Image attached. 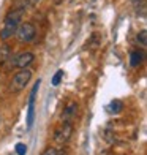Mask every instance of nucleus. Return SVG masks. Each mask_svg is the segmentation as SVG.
<instances>
[{"instance_id": "nucleus-1", "label": "nucleus", "mask_w": 147, "mask_h": 155, "mask_svg": "<svg viewBox=\"0 0 147 155\" xmlns=\"http://www.w3.org/2000/svg\"><path fill=\"white\" fill-rule=\"evenodd\" d=\"M22 15H24V8H11L6 13V16L3 19V27H2V30H0V38L3 41H6L16 33V29L21 24Z\"/></svg>"}, {"instance_id": "nucleus-2", "label": "nucleus", "mask_w": 147, "mask_h": 155, "mask_svg": "<svg viewBox=\"0 0 147 155\" xmlns=\"http://www.w3.org/2000/svg\"><path fill=\"white\" fill-rule=\"evenodd\" d=\"M37 35V29L32 22H22L16 29V37L21 43H30Z\"/></svg>"}, {"instance_id": "nucleus-3", "label": "nucleus", "mask_w": 147, "mask_h": 155, "mask_svg": "<svg viewBox=\"0 0 147 155\" xmlns=\"http://www.w3.org/2000/svg\"><path fill=\"white\" fill-rule=\"evenodd\" d=\"M32 79V71L27 68H22L21 71H18L15 74V78H13L11 81V90L13 92H19V90H22L27 84H29V81Z\"/></svg>"}, {"instance_id": "nucleus-4", "label": "nucleus", "mask_w": 147, "mask_h": 155, "mask_svg": "<svg viewBox=\"0 0 147 155\" xmlns=\"http://www.w3.org/2000/svg\"><path fill=\"white\" fill-rule=\"evenodd\" d=\"M73 135V124L70 122H64L62 125H59L57 128H55L54 131V141L59 144H65L70 141V138H71Z\"/></svg>"}, {"instance_id": "nucleus-5", "label": "nucleus", "mask_w": 147, "mask_h": 155, "mask_svg": "<svg viewBox=\"0 0 147 155\" xmlns=\"http://www.w3.org/2000/svg\"><path fill=\"white\" fill-rule=\"evenodd\" d=\"M33 60H35V55H33L32 52H22V54H19L18 57L13 59V63H11V65L22 70V68H27V67H29Z\"/></svg>"}, {"instance_id": "nucleus-6", "label": "nucleus", "mask_w": 147, "mask_h": 155, "mask_svg": "<svg viewBox=\"0 0 147 155\" xmlns=\"http://www.w3.org/2000/svg\"><path fill=\"white\" fill-rule=\"evenodd\" d=\"M76 114H78V104L76 103H68L65 106V109H64V112H62V120L73 124V120L76 119Z\"/></svg>"}, {"instance_id": "nucleus-7", "label": "nucleus", "mask_w": 147, "mask_h": 155, "mask_svg": "<svg viewBox=\"0 0 147 155\" xmlns=\"http://www.w3.org/2000/svg\"><path fill=\"white\" fill-rule=\"evenodd\" d=\"M35 120V101L29 100V109H27V128H32Z\"/></svg>"}, {"instance_id": "nucleus-8", "label": "nucleus", "mask_w": 147, "mask_h": 155, "mask_svg": "<svg viewBox=\"0 0 147 155\" xmlns=\"http://www.w3.org/2000/svg\"><path fill=\"white\" fill-rule=\"evenodd\" d=\"M142 60H144L142 52H139V51H133L131 52V55H130V65L131 67H139L142 63Z\"/></svg>"}, {"instance_id": "nucleus-9", "label": "nucleus", "mask_w": 147, "mask_h": 155, "mask_svg": "<svg viewBox=\"0 0 147 155\" xmlns=\"http://www.w3.org/2000/svg\"><path fill=\"white\" fill-rule=\"evenodd\" d=\"M123 109V103L120 100H113L109 104V111L113 112V114H119V112H122Z\"/></svg>"}, {"instance_id": "nucleus-10", "label": "nucleus", "mask_w": 147, "mask_h": 155, "mask_svg": "<svg viewBox=\"0 0 147 155\" xmlns=\"http://www.w3.org/2000/svg\"><path fill=\"white\" fill-rule=\"evenodd\" d=\"M41 155H67L65 150H60V149H54V147H51V149H46Z\"/></svg>"}, {"instance_id": "nucleus-11", "label": "nucleus", "mask_w": 147, "mask_h": 155, "mask_svg": "<svg viewBox=\"0 0 147 155\" xmlns=\"http://www.w3.org/2000/svg\"><path fill=\"white\" fill-rule=\"evenodd\" d=\"M10 57V46H2L0 48V60H6Z\"/></svg>"}, {"instance_id": "nucleus-12", "label": "nucleus", "mask_w": 147, "mask_h": 155, "mask_svg": "<svg viewBox=\"0 0 147 155\" xmlns=\"http://www.w3.org/2000/svg\"><path fill=\"white\" fill-rule=\"evenodd\" d=\"M145 35H147V32L145 30H141V32H139L138 33V43H141V46L142 48H145V45H147V37H145Z\"/></svg>"}, {"instance_id": "nucleus-13", "label": "nucleus", "mask_w": 147, "mask_h": 155, "mask_svg": "<svg viewBox=\"0 0 147 155\" xmlns=\"http://www.w3.org/2000/svg\"><path fill=\"white\" fill-rule=\"evenodd\" d=\"M62 78H64V70H59V71L54 74V78H52V86H59Z\"/></svg>"}, {"instance_id": "nucleus-14", "label": "nucleus", "mask_w": 147, "mask_h": 155, "mask_svg": "<svg viewBox=\"0 0 147 155\" xmlns=\"http://www.w3.org/2000/svg\"><path fill=\"white\" fill-rule=\"evenodd\" d=\"M16 153L18 155H25L27 153V146L24 143H18L16 144Z\"/></svg>"}, {"instance_id": "nucleus-15", "label": "nucleus", "mask_w": 147, "mask_h": 155, "mask_svg": "<svg viewBox=\"0 0 147 155\" xmlns=\"http://www.w3.org/2000/svg\"><path fill=\"white\" fill-rule=\"evenodd\" d=\"M38 0H25V3H27V6H32V5H35Z\"/></svg>"}]
</instances>
